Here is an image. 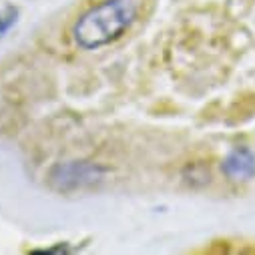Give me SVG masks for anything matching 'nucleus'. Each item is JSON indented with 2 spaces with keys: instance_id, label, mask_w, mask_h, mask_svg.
Masks as SVG:
<instances>
[{
  "instance_id": "obj_1",
  "label": "nucleus",
  "mask_w": 255,
  "mask_h": 255,
  "mask_svg": "<svg viewBox=\"0 0 255 255\" xmlns=\"http://www.w3.org/2000/svg\"><path fill=\"white\" fill-rule=\"evenodd\" d=\"M137 16V4L133 0H103L85 12L75 28L73 36L83 48H99L117 40Z\"/></svg>"
},
{
  "instance_id": "obj_2",
  "label": "nucleus",
  "mask_w": 255,
  "mask_h": 255,
  "mask_svg": "<svg viewBox=\"0 0 255 255\" xmlns=\"http://www.w3.org/2000/svg\"><path fill=\"white\" fill-rule=\"evenodd\" d=\"M221 169L231 181H249L255 177V153L247 147H235L223 159Z\"/></svg>"
}]
</instances>
